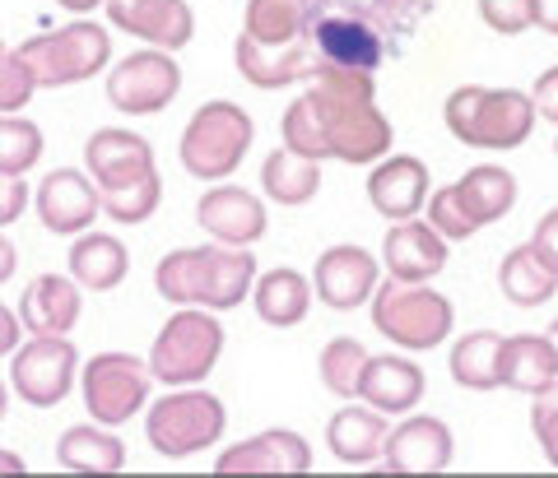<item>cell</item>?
Segmentation results:
<instances>
[{
	"instance_id": "7dc6e473",
	"label": "cell",
	"mask_w": 558,
	"mask_h": 478,
	"mask_svg": "<svg viewBox=\"0 0 558 478\" xmlns=\"http://www.w3.org/2000/svg\"><path fill=\"white\" fill-rule=\"evenodd\" d=\"M535 24L558 38V0H535Z\"/></svg>"
},
{
	"instance_id": "603a6c76",
	"label": "cell",
	"mask_w": 558,
	"mask_h": 478,
	"mask_svg": "<svg viewBox=\"0 0 558 478\" xmlns=\"http://www.w3.org/2000/svg\"><path fill=\"white\" fill-rule=\"evenodd\" d=\"M387 418H381V409H373L368 400L363 404H344L340 414H330L326 422V451L340 459V465L349 469H363L373 465V459L381 455V446H387Z\"/></svg>"
},
{
	"instance_id": "1f68e13d",
	"label": "cell",
	"mask_w": 558,
	"mask_h": 478,
	"mask_svg": "<svg viewBox=\"0 0 558 478\" xmlns=\"http://www.w3.org/2000/svg\"><path fill=\"white\" fill-rule=\"evenodd\" d=\"M303 5H326V10H349L363 14L368 24H377L391 38V47L400 51V42L438 10V0H303Z\"/></svg>"
},
{
	"instance_id": "74e56055",
	"label": "cell",
	"mask_w": 558,
	"mask_h": 478,
	"mask_svg": "<svg viewBox=\"0 0 558 478\" xmlns=\"http://www.w3.org/2000/svg\"><path fill=\"white\" fill-rule=\"evenodd\" d=\"M43 158V131L28 117L0 121V176H24Z\"/></svg>"
},
{
	"instance_id": "8fae6325",
	"label": "cell",
	"mask_w": 558,
	"mask_h": 478,
	"mask_svg": "<svg viewBox=\"0 0 558 478\" xmlns=\"http://www.w3.org/2000/svg\"><path fill=\"white\" fill-rule=\"evenodd\" d=\"M75 371L80 353L65 334H33L20 353H10V385L33 409H57L75 385Z\"/></svg>"
},
{
	"instance_id": "5bb4252c",
	"label": "cell",
	"mask_w": 558,
	"mask_h": 478,
	"mask_svg": "<svg viewBox=\"0 0 558 478\" xmlns=\"http://www.w3.org/2000/svg\"><path fill=\"white\" fill-rule=\"evenodd\" d=\"M451 455H457V437L433 414H410L405 422H396L381 446L391 474H442L451 469Z\"/></svg>"
},
{
	"instance_id": "f907efd6",
	"label": "cell",
	"mask_w": 558,
	"mask_h": 478,
	"mask_svg": "<svg viewBox=\"0 0 558 478\" xmlns=\"http://www.w3.org/2000/svg\"><path fill=\"white\" fill-rule=\"evenodd\" d=\"M549 340H554V348H558V316H554V326H549Z\"/></svg>"
},
{
	"instance_id": "bcb514c9",
	"label": "cell",
	"mask_w": 558,
	"mask_h": 478,
	"mask_svg": "<svg viewBox=\"0 0 558 478\" xmlns=\"http://www.w3.org/2000/svg\"><path fill=\"white\" fill-rule=\"evenodd\" d=\"M24 321V316L20 311H0V348H5V353H20V330H14V326H20Z\"/></svg>"
},
{
	"instance_id": "ffe728a7",
	"label": "cell",
	"mask_w": 558,
	"mask_h": 478,
	"mask_svg": "<svg viewBox=\"0 0 558 478\" xmlns=\"http://www.w3.org/2000/svg\"><path fill=\"white\" fill-rule=\"evenodd\" d=\"M196 219L205 233L223 246H252L266 237V205H260V196H252V191H242V186H229V182L205 191L196 205Z\"/></svg>"
},
{
	"instance_id": "ac0fdd59",
	"label": "cell",
	"mask_w": 558,
	"mask_h": 478,
	"mask_svg": "<svg viewBox=\"0 0 558 478\" xmlns=\"http://www.w3.org/2000/svg\"><path fill=\"white\" fill-rule=\"evenodd\" d=\"M312 469V446L307 437L289 428L256 432L252 441H238L215 459V474H307Z\"/></svg>"
},
{
	"instance_id": "e575fe53",
	"label": "cell",
	"mask_w": 558,
	"mask_h": 478,
	"mask_svg": "<svg viewBox=\"0 0 558 478\" xmlns=\"http://www.w3.org/2000/svg\"><path fill=\"white\" fill-rule=\"evenodd\" d=\"M242 33L260 47H293L303 42V0H247Z\"/></svg>"
},
{
	"instance_id": "d6986e66",
	"label": "cell",
	"mask_w": 558,
	"mask_h": 478,
	"mask_svg": "<svg viewBox=\"0 0 558 478\" xmlns=\"http://www.w3.org/2000/svg\"><path fill=\"white\" fill-rule=\"evenodd\" d=\"M368 200L387 223H405L428 205V163L414 154L381 158L368 176Z\"/></svg>"
},
{
	"instance_id": "836d02e7",
	"label": "cell",
	"mask_w": 558,
	"mask_h": 478,
	"mask_svg": "<svg viewBox=\"0 0 558 478\" xmlns=\"http://www.w3.org/2000/svg\"><path fill=\"white\" fill-rule=\"evenodd\" d=\"M461 200L465 209L475 215V223H498V219H508V209L517 205V176L508 168H498V163H480V168H470L461 182Z\"/></svg>"
},
{
	"instance_id": "30bf717a",
	"label": "cell",
	"mask_w": 558,
	"mask_h": 478,
	"mask_svg": "<svg viewBox=\"0 0 558 478\" xmlns=\"http://www.w3.org/2000/svg\"><path fill=\"white\" fill-rule=\"evenodd\" d=\"M154 381H159L154 367L140 363L135 353H98V358H89V367H84V377H80L84 409L94 414V422L117 428V422H126L131 414L145 409Z\"/></svg>"
},
{
	"instance_id": "7a4b0ae2",
	"label": "cell",
	"mask_w": 558,
	"mask_h": 478,
	"mask_svg": "<svg viewBox=\"0 0 558 478\" xmlns=\"http://www.w3.org/2000/svg\"><path fill=\"white\" fill-rule=\"evenodd\" d=\"M154 289L163 303L205 307V311H233L242 297L256 289V256L247 246H178L154 265Z\"/></svg>"
},
{
	"instance_id": "277c9868",
	"label": "cell",
	"mask_w": 558,
	"mask_h": 478,
	"mask_svg": "<svg viewBox=\"0 0 558 478\" xmlns=\"http://www.w3.org/2000/svg\"><path fill=\"white\" fill-rule=\"evenodd\" d=\"M252 135H256V121L238 108L229 98H215V102H201L191 112L186 131H182V168L196 176V182H223L242 168V158L252 149Z\"/></svg>"
},
{
	"instance_id": "ba28073f",
	"label": "cell",
	"mask_w": 558,
	"mask_h": 478,
	"mask_svg": "<svg viewBox=\"0 0 558 478\" xmlns=\"http://www.w3.org/2000/svg\"><path fill=\"white\" fill-rule=\"evenodd\" d=\"M20 57L38 75V88H70L94 79L102 65L112 61V38L102 24H65L57 33H38V38L20 42Z\"/></svg>"
},
{
	"instance_id": "f546056e",
	"label": "cell",
	"mask_w": 558,
	"mask_h": 478,
	"mask_svg": "<svg viewBox=\"0 0 558 478\" xmlns=\"http://www.w3.org/2000/svg\"><path fill=\"white\" fill-rule=\"evenodd\" d=\"M65 265L89 293H112L117 283L126 279L131 256H126V246H121V237H112V233H84L75 246H70Z\"/></svg>"
},
{
	"instance_id": "f35d334b",
	"label": "cell",
	"mask_w": 558,
	"mask_h": 478,
	"mask_svg": "<svg viewBox=\"0 0 558 478\" xmlns=\"http://www.w3.org/2000/svg\"><path fill=\"white\" fill-rule=\"evenodd\" d=\"M428 223L438 228L447 242H465V237H475V233H480V223H475V215L465 209L457 182L442 186V191H433V196H428Z\"/></svg>"
},
{
	"instance_id": "4fadbf2b",
	"label": "cell",
	"mask_w": 558,
	"mask_h": 478,
	"mask_svg": "<svg viewBox=\"0 0 558 478\" xmlns=\"http://www.w3.org/2000/svg\"><path fill=\"white\" fill-rule=\"evenodd\" d=\"M381 270H387V265H377L373 252L340 242V246H330V252L317 256L312 283H317V297L330 311H354L363 303H373V293L381 283Z\"/></svg>"
},
{
	"instance_id": "6da1fadb",
	"label": "cell",
	"mask_w": 558,
	"mask_h": 478,
	"mask_svg": "<svg viewBox=\"0 0 558 478\" xmlns=\"http://www.w3.org/2000/svg\"><path fill=\"white\" fill-rule=\"evenodd\" d=\"M317 84L303 98L289 102L279 135L284 149L303 158H340V163H377L381 154H391L396 131L391 121L377 112V75L349 65H322L317 61Z\"/></svg>"
},
{
	"instance_id": "9c48e42d",
	"label": "cell",
	"mask_w": 558,
	"mask_h": 478,
	"mask_svg": "<svg viewBox=\"0 0 558 478\" xmlns=\"http://www.w3.org/2000/svg\"><path fill=\"white\" fill-rule=\"evenodd\" d=\"M303 38L312 42L322 65H349V70H368V75H377L381 65L400 57L387 33L349 10L303 5Z\"/></svg>"
},
{
	"instance_id": "7402d4cb",
	"label": "cell",
	"mask_w": 558,
	"mask_h": 478,
	"mask_svg": "<svg viewBox=\"0 0 558 478\" xmlns=\"http://www.w3.org/2000/svg\"><path fill=\"white\" fill-rule=\"evenodd\" d=\"M233 61H238V75L252 88H289V84L317 75V51H312L307 38L293 47H260L247 33H238Z\"/></svg>"
},
{
	"instance_id": "8992f818",
	"label": "cell",
	"mask_w": 558,
	"mask_h": 478,
	"mask_svg": "<svg viewBox=\"0 0 558 478\" xmlns=\"http://www.w3.org/2000/svg\"><path fill=\"white\" fill-rule=\"evenodd\" d=\"M219 353H223V326L215 321V311L182 307L163 321L159 340H154V348H149V367L163 385L178 391V385L205 381L209 371H215Z\"/></svg>"
},
{
	"instance_id": "44dd1931",
	"label": "cell",
	"mask_w": 558,
	"mask_h": 478,
	"mask_svg": "<svg viewBox=\"0 0 558 478\" xmlns=\"http://www.w3.org/2000/svg\"><path fill=\"white\" fill-rule=\"evenodd\" d=\"M381 265H387V274L400 279V283H428L433 274L447 270V237L433 223L405 219V223L387 228Z\"/></svg>"
},
{
	"instance_id": "b9f144b4",
	"label": "cell",
	"mask_w": 558,
	"mask_h": 478,
	"mask_svg": "<svg viewBox=\"0 0 558 478\" xmlns=\"http://www.w3.org/2000/svg\"><path fill=\"white\" fill-rule=\"evenodd\" d=\"M531 432L539 441V451H545V459L558 469V381L545 385L539 395H531Z\"/></svg>"
},
{
	"instance_id": "f6af8a7d",
	"label": "cell",
	"mask_w": 558,
	"mask_h": 478,
	"mask_svg": "<svg viewBox=\"0 0 558 478\" xmlns=\"http://www.w3.org/2000/svg\"><path fill=\"white\" fill-rule=\"evenodd\" d=\"M531 242L539 246V256H545L554 270H558V209H549V215L535 223V237Z\"/></svg>"
},
{
	"instance_id": "ee69618b",
	"label": "cell",
	"mask_w": 558,
	"mask_h": 478,
	"mask_svg": "<svg viewBox=\"0 0 558 478\" xmlns=\"http://www.w3.org/2000/svg\"><path fill=\"white\" fill-rule=\"evenodd\" d=\"M0 191H5V205H0V223H14V219H20L24 215V205H28V186H24V176H5V186H0Z\"/></svg>"
},
{
	"instance_id": "3957f363",
	"label": "cell",
	"mask_w": 558,
	"mask_h": 478,
	"mask_svg": "<svg viewBox=\"0 0 558 478\" xmlns=\"http://www.w3.org/2000/svg\"><path fill=\"white\" fill-rule=\"evenodd\" d=\"M535 98L521 88H488V84H461L451 88L442 102L447 131L461 139L465 149H517L526 145L535 131Z\"/></svg>"
},
{
	"instance_id": "4316f807",
	"label": "cell",
	"mask_w": 558,
	"mask_h": 478,
	"mask_svg": "<svg viewBox=\"0 0 558 478\" xmlns=\"http://www.w3.org/2000/svg\"><path fill=\"white\" fill-rule=\"evenodd\" d=\"M498 289L508 297L512 307H539V303H554L558 293V270L539 256V246H512L508 256L498 265Z\"/></svg>"
},
{
	"instance_id": "9a60e30c",
	"label": "cell",
	"mask_w": 558,
	"mask_h": 478,
	"mask_svg": "<svg viewBox=\"0 0 558 478\" xmlns=\"http://www.w3.org/2000/svg\"><path fill=\"white\" fill-rule=\"evenodd\" d=\"M98 215H102V191H98L94 176H84L75 168H57V172L43 176V186H38V219H43L47 233L75 237Z\"/></svg>"
},
{
	"instance_id": "816d5d0a",
	"label": "cell",
	"mask_w": 558,
	"mask_h": 478,
	"mask_svg": "<svg viewBox=\"0 0 558 478\" xmlns=\"http://www.w3.org/2000/svg\"><path fill=\"white\" fill-rule=\"evenodd\" d=\"M554 154H558V139H554Z\"/></svg>"
},
{
	"instance_id": "52a82bcc",
	"label": "cell",
	"mask_w": 558,
	"mask_h": 478,
	"mask_svg": "<svg viewBox=\"0 0 558 478\" xmlns=\"http://www.w3.org/2000/svg\"><path fill=\"white\" fill-rule=\"evenodd\" d=\"M223 422H229V414H223L219 395L178 385V391L163 395L159 404H149L145 437L163 459H186V455L215 446V441L223 437Z\"/></svg>"
},
{
	"instance_id": "e0dca14e",
	"label": "cell",
	"mask_w": 558,
	"mask_h": 478,
	"mask_svg": "<svg viewBox=\"0 0 558 478\" xmlns=\"http://www.w3.org/2000/svg\"><path fill=\"white\" fill-rule=\"evenodd\" d=\"M102 10H108L112 28L163 51H182L196 38V14H191L186 0H108Z\"/></svg>"
},
{
	"instance_id": "d590c367",
	"label": "cell",
	"mask_w": 558,
	"mask_h": 478,
	"mask_svg": "<svg viewBox=\"0 0 558 478\" xmlns=\"http://www.w3.org/2000/svg\"><path fill=\"white\" fill-rule=\"evenodd\" d=\"M368 363H373V353L363 348L354 334H336V340L322 348V358H317L322 385H326L330 395H340V400H354L359 385H363V371H368Z\"/></svg>"
},
{
	"instance_id": "ab89813d",
	"label": "cell",
	"mask_w": 558,
	"mask_h": 478,
	"mask_svg": "<svg viewBox=\"0 0 558 478\" xmlns=\"http://www.w3.org/2000/svg\"><path fill=\"white\" fill-rule=\"evenodd\" d=\"M33 88H38V75H33L28 61L20 57V47H10L5 57H0V112L20 117V108L33 98Z\"/></svg>"
},
{
	"instance_id": "c3c4849f",
	"label": "cell",
	"mask_w": 558,
	"mask_h": 478,
	"mask_svg": "<svg viewBox=\"0 0 558 478\" xmlns=\"http://www.w3.org/2000/svg\"><path fill=\"white\" fill-rule=\"evenodd\" d=\"M61 10H70V14H89L94 5H108V0H57Z\"/></svg>"
},
{
	"instance_id": "7bdbcfd3",
	"label": "cell",
	"mask_w": 558,
	"mask_h": 478,
	"mask_svg": "<svg viewBox=\"0 0 558 478\" xmlns=\"http://www.w3.org/2000/svg\"><path fill=\"white\" fill-rule=\"evenodd\" d=\"M531 98H535V108H539V121H554V126H558V65L539 70Z\"/></svg>"
},
{
	"instance_id": "2e32d148",
	"label": "cell",
	"mask_w": 558,
	"mask_h": 478,
	"mask_svg": "<svg viewBox=\"0 0 558 478\" xmlns=\"http://www.w3.org/2000/svg\"><path fill=\"white\" fill-rule=\"evenodd\" d=\"M84 168L98 182V191H112V186H131V182H145L159 168H154V145L135 131H121V126H102L84 139Z\"/></svg>"
},
{
	"instance_id": "7c38bea8",
	"label": "cell",
	"mask_w": 558,
	"mask_h": 478,
	"mask_svg": "<svg viewBox=\"0 0 558 478\" xmlns=\"http://www.w3.org/2000/svg\"><path fill=\"white\" fill-rule=\"evenodd\" d=\"M178 94H182V70L172 61V51H163V47L135 51V57L117 61V70L108 75V102L126 117L163 112Z\"/></svg>"
},
{
	"instance_id": "8d00e7d4",
	"label": "cell",
	"mask_w": 558,
	"mask_h": 478,
	"mask_svg": "<svg viewBox=\"0 0 558 478\" xmlns=\"http://www.w3.org/2000/svg\"><path fill=\"white\" fill-rule=\"evenodd\" d=\"M159 200H163V176L154 172V176H145V182L102 191V215H108L112 223H121V228L126 223L135 228V223H145L154 209H159Z\"/></svg>"
},
{
	"instance_id": "cb8c5ba5",
	"label": "cell",
	"mask_w": 558,
	"mask_h": 478,
	"mask_svg": "<svg viewBox=\"0 0 558 478\" xmlns=\"http://www.w3.org/2000/svg\"><path fill=\"white\" fill-rule=\"evenodd\" d=\"M84 283L75 274H38L24 289L20 297V316H24V326L33 334H70L80 321V307H84V297H80Z\"/></svg>"
},
{
	"instance_id": "f1b7e54d",
	"label": "cell",
	"mask_w": 558,
	"mask_h": 478,
	"mask_svg": "<svg viewBox=\"0 0 558 478\" xmlns=\"http://www.w3.org/2000/svg\"><path fill=\"white\" fill-rule=\"evenodd\" d=\"M312 289H317V283H312L307 274H299V270H270V274H260L256 289H252L256 316L266 326H275V330L303 326V316L312 307Z\"/></svg>"
},
{
	"instance_id": "4dcf8cb0",
	"label": "cell",
	"mask_w": 558,
	"mask_h": 478,
	"mask_svg": "<svg viewBox=\"0 0 558 478\" xmlns=\"http://www.w3.org/2000/svg\"><path fill=\"white\" fill-rule=\"evenodd\" d=\"M260 191H266L275 205L299 209L322 191V163L293 154V149H275L266 163H260Z\"/></svg>"
},
{
	"instance_id": "681fc988",
	"label": "cell",
	"mask_w": 558,
	"mask_h": 478,
	"mask_svg": "<svg viewBox=\"0 0 558 478\" xmlns=\"http://www.w3.org/2000/svg\"><path fill=\"white\" fill-rule=\"evenodd\" d=\"M14 274V246L5 242V246H0V279H10Z\"/></svg>"
},
{
	"instance_id": "d6a6232c",
	"label": "cell",
	"mask_w": 558,
	"mask_h": 478,
	"mask_svg": "<svg viewBox=\"0 0 558 478\" xmlns=\"http://www.w3.org/2000/svg\"><path fill=\"white\" fill-rule=\"evenodd\" d=\"M498 353H502V334L494 330H470L461 334L457 344H451V381L461 385V391H498Z\"/></svg>"
},
{
	"instance_id": "60d3db41",
	"label": "cell",
	"mask_w": 558,
	"mask_h": 478,
	"mask_svg": "<svg viewBox=\"0 0 558 478\" xmlns=\"http://www.w3.org/2000/svg\"><path fill=\"white\" fill-rule=\"evenodd\" d=\"M480 20L498 33V38H517L535 24V0H480Z\"/></svg>"
},
{
	"instance_id": "d4e9b609",
	"label": "cell",
	"mask_w": 558,
	"mask_h": 478,
	"mask_svg": "<svg viewBox=\"0 0 558 478\" xmlns=\"http://www.w3.org/2000/svg\"><path fill=\"white\" fill-rule=\"evenodd\" d=\"M498 381L517 395H539L558 381V348L549 334H512L498 353Z\"/></svg>"
},
{
	"instance_id": "5b68a950",
	"label": "cell",
	"mask_w": 558,
	"mask_h": 478,
	"mask_svg": "<svg viewBox=\"0 0 558 478\" xmlns=\"http://www.w3.org/2000/svg\"><path fill=\"white\" fill-rule=\"evenodd\" d=\"M373 326L387 334L396 348L428 353L451 334L457 311H451V297L433 293L428 283L387 279V283H377V293H373Z\"/></svg>"
},
{
	"instance_id": "83f0119b",
	"label": "cell",
	"mask_w": 558,
	"mask_h": 478,
	"mask_svg": "<svg viewBox=\"0 0 558 478\" xmlns=\"http://www.w3.org/2000/svg\"><path fill=\"white\" fill-rule=\"evenodd\" d=\"M57 459L70 474H117L126 469V446H121V437L108 432V422H80V428L61 432Z\"/></svg>"
},
{
	"instance_id": "484cf974",
	"label": "cell",
	"mask_w": 558,
	"mask_h": 478,
	"mask_svg": "<svg viewBox=\"0 0 558 478\" xmlns=\"http://www.w3.org/2000/svg\"><path fill=\"white\" fill-rule=\"evenodd\" d=\"M359 400H368L381 414H410L424 400V371L410 358H396V353H381L368 363L359 385Z\"/></svg>"
}]
</instances>
